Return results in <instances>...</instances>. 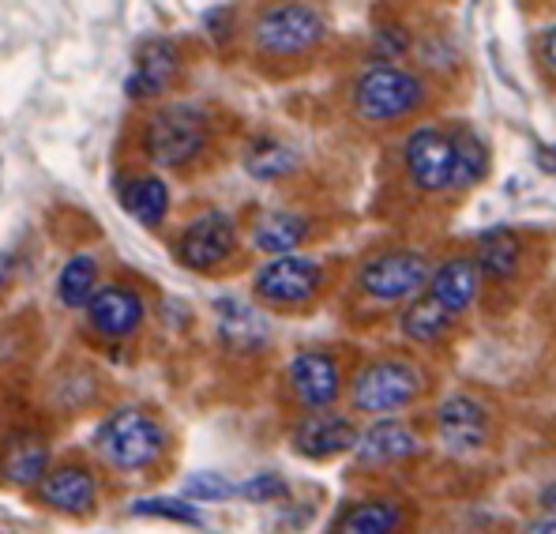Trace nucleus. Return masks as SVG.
I'll use <instances>...</instances> for the list:
<instances>
[{
  "instance_id": "obj_1",
  "label": "nucleus",
  "mask_w": 556,
  "mask_h": 534,
  "mask_svg": "<svg viewBox=\"0 0 556 534\" xmlns=\"http://www.w3.org/2000/svg\"><path fill=\"white\" fill-rule=\"evenodd\" d=\"M166 430L143 407H117L94 430V448L113 471H147L166 451Z\"/></svg>"
},
{
  "instance_id": "obj_2",
  "label": "nucleus",
  "mask_w": 556,
  "mask_h": 534,
  "mask_svg": "<svg viewBox=\"0 0 556 534\" xmlns=\"http://www.w3.org/2000/svg\"><path fill=\"white\" fill-rule=\"evenodd\" d=\"M207 113L192 102L159 105L143 125V151L154 166L185 170L207 147Z\"/></svg>"
},
{
  "instance_id": "obj_3",
  "label": "nucleus",
  "mask_w": 556,
  "mask_h": 534,
  "mask_svg": "<svg viewBox=\"0 0 556 534\" xmlns=\"http://www.w3.org/2000/svg\"><path fill=\"white\" fill-rule=\"evenodd\" d=\"M425 105L421 76L399 69V64H372L354 84V110L369 125H391V121L410 117Z\"/></svg>"
},
{
  "instance_id": "obj_4",
  "label": "nucleus",
  "mask_w": 556,
  "mask_h": 534,
  "mask_svg": "<svg viewBox=\"0 0 556 534\" xmlns=\"http://www.w3.org/2000/svg\"><path fill=\"white\" fill-rule=\"evenodd\" d=\"M327 23L316 8L308 4H275L264 8L252 23V46L275 61L305 57L324 42Z\"/></svg>"
},
{
  "instance_id": "obj_5",
  "label": "nucleus",
  "mask_w": 556,
  "mask_h": 534,
  "mask_svg": "<svg viewBox=\"0 0 556 534\" xmlns=\"http://www.w3.org/2000/svg\"><path fill=\"white\" fill-rule=\"evenodd\" d=\"M421 392H425V376L414 361L380 358V361H369V365L354 376L350 399H354V407L362 410V414L391 418L410 407Z\"/></svg>"
},
{
  "instance_id": "obj_6",
  "label": "nucleus",
  "mask_w": 556,
  "mask_h": 534,
  "mask_svg": "<svg viewBox=\"0 0 556 534\" xmlns=\"http://www.w3.org/2000/svg\"><path fill=\"white\" fill-rule=\"evenodd\" d=\"M429 260L425 252L414 249H391L380 252V257L365 260L362 275H357V286L369 294L372 301H414L417 294L429 286Z\"/></svg>"
},
{
  "instance_id": "obj_7",
  "label": "nucleus",
  "mask_w": 556,
  "mask_h": 534,
  "mask_svg": "<svg viewBox=\"0 0 556 534\" xmlns=\"http://www.w3.org/2000/svg\"><path fill=\"white\" fill-rule=\"evenodd\" d=\"M324 286V268L313 257H278L267 260L252 278V290L264 306L275 309H298L320 294Z\"/></svg>"
},
{
  "instance_id": "obj_8",
  "label": "nucleus",
  "mask_w": 556,
  "mask_h": 534,
  "mask_svg": "<svg viewBox=\"0 0 556 534\" xmlns=\"http://www.w3.org/2000/svg\"><path fill=\"white\" fill-rule=\"evenodd\" d=\"M237 249V223L226 211H203L200 219L185 226L181 241H177V260L192 271L223 268Z\"/></svg>"
},
{
  "instance_id": "obj_9",
  "label": "nucleus",
  "mask_w": 556,
  "mask_h": 534,
  "mask_svg": "<svg viewBox=\"0 0 556 534\" xmlns=\"http://www.w3.org/2000/svg\"><path fill=\"white\" fill-rule=\"evenodd\" d=\"M406 174H410L414 188L421 193H447L452 188V170H455V151H452V136L440 133L432 125L414 128L410 139H406Z\"/></svg>"
},
{
  "instance_id": "obj_10",
  "label": "nucleus",
  "mask_w": 556,
  "mask_h": 534,
  "mask_svg": "<svg viewBox=\"0 0 556 534\" xmlns=\"http://www.w3.org/2000/svg\"><path fill=\"white\" fill-rule=\"evenodd\" d=\"M290 388L298 396L301 407L308 414H327V407H334V399L342 396V369L327 350H305L290 361L286 369Z\"/></svg>"
},
{
  "instance_id": "obj_11",
  "label": "nucleus",
  "mask_w": 556,
  "mask_h": 534,
  "mask_svg": "<svg viewBox=\"0 0 556 534\" xmlns=\"http://www.w3.org/2000/svg\"><path fill=\"white\" fill-rule=\"evenodd\" d=\"M181 72V53H177L174 42L166 38H151L136 49V61L132 72L125 76V95L132 102H154L169 90V84L177 79Z\"/></svg>"
},
{
  "instance_id": "obj_12",
  "label": "nucleus",
  "mask_w": 556,
  "mask_h": 534,
  "mask_svg": "<svg viewBox=\"0 0 556 534\" xmlns=\"http://www.w3.org/2000/svg\"><path fill=\"white\" fill-rule=\"evenodd\" d=\"M147 316V306L139 290L125 283H102L94 298L87 301V320L102 339H128Z\"/></svg>"
},
{
  "instance_id": "obj_13",
  "label": "nucleus",
  "mask_w": 556,
  "mask_h": 534,
  "mask_svg": "<svg viewBox=\"0 0 556 534\" xmlns=\"http://www.w3.org/2000/svg\"><path fill=\"white\" fill-rule=\"evenodd\" d=\"M35 489L49 512H61V516H87L98 505V482L84 463L49 467L46 479Z\"/></svg>"
},
{
  "instance_id": "obj_14",
  "label": "nucleus",
  "mask_w": 556,
  "mask_h": 534,
  "mask_svg": "<svg viewBox=\"0 0 556 534\" xmlns=\"http://www.w3.org/2000/svg\"><path fill=\"white\" fill-rule=\"evenodd\" d=\"M437 433L452 451H478L489 437V414L473 396H447L437 410Z\"/></svg>"
},
{
  "instance_id": "obj_15",
  "label": "nucleus",
  "mask_w": 556,
  "mask_h": 534,
  "mask_svg": "<svg viewBox=\"0 0 556 534\" xmlns=\"http://www.w3.org/2000/svg\"><path fill=\"white\" fill-rule=\"evenodd\" d=\"M215 316H218V339H223V347L237 350V355H256L271 339L267 316L241 298H218Z\"/></svg>"
},
{
  "instance_id": "obj_16",
  "label": "nucleus",
  "mask_w": 556,
  "mask_h": 534,
  "mask_svg": "<svg viewBox=\"0 0 556 534\" xmlns=\"http://www.w3.org/2000/svg\"><path fill=\"white\" fill-rule=\"evenodd\" d=\"M357 430L342 414H313L293 430V451L305 459H334L342 451H354Z\"/></svg>"
},
{
  "instance_id": "obj_17",
  "label": "nucleus",
  "mask_w": 556,
  "mask_h": 534,
  "mask_svg": "<svg viewBox=\"0 0 556 534\" xmlns=\"http://www.w3.org/2000/svg\"><path fill=\"white\" fill-rule=\"evenodd\" d=\"M417 448L421 445H417L410 425L395 422V418H380L365 433H357L354 456L362 467H383V463H399V459H410Z\"/></svg>"
},
{
  "instance_id": "obj_18",
  "label": "nucleus",
  "mask_w": 556,
  "mask_h": 534,
  "mask_svg": "<svg viewBox=\"0 0 556 534\" xmlns=\"http://www.w3.org/2000/svg\"><path fill=\"white\" fill-rule=\"evenodd\" d=\"M49 445L38 433H12L4 440V451H0V474H4L8 486L30 489L46 479L49 471Z\"/></svg>"
},
{
  "instance_id": "obj_19",
  "label": "nucleus",
  "mask_w": 556,
  "mask_h": 534,
  "mask_svg": "<svg viewBox=\"0 0 556 534\" xmlns=\"http://www.w3.org/2000/svg\"><path fill=\"white\" fill-rule=\"evenodd\" d=\"M478 286H481V275H478V268H473V260L452 257L429 275V298L440 301L452 316H459V312L473 306Z\"/></svg>"
},
{
  "instance_id": "obj_20",
  "label": "nucleus",
  "mask_w": 556,
  "mask_h": 534,
  "mask_svg": "<svg viewBox=\"0 0 556 534\" xmlns=\"http://www.w3.org/2000/svg\"><path fill=\"white\" fill-rule=\"evenodd\" d=\"M117 200H121V208L147 229H159L169 215V185L159 174L125 177L117 188Z\"/></svg>"
},
{
  "instance_id": "obj_21",
  "label": "nucleus",
  "mask_w": 556,
  "mask_h": 534,
  "mask_svg": "<svg viewBox=\"0 0 556 534\" xmlns=\"http://www.w3.org/2000/svg\"><path fill=\"white\" fill-rule=\"evenodd\" d=\"M519 264H522V241H519L515 229L493 226L478 237V252H473V268H478V275L504 283V278H511L515 271H519Z\"/></svg>"
},
{
  "instance_id": "obj_22",
  "label": "nucleus",
  "mask_w": 556,
  "mask_h": 534,
  "mask_svg": "<svg viewBox=\"0 0 556 534\" xmlns=\"http://www.w3.org/2000/svg\"><path fill=\"white\" fill-rule=\"evenodd\" d=\"M308 237V219L298 211H271L252 226V245L264 257H293L301 249V241Z\"/></svg>"
},
{
  "instance_id": "obj_23",
  "label": "nucleus",
  "mask_w": 556,
  "mask_h": 534,
  "mask_svg": "<svg viewBox=\"0 0 556 534\" xmlns=\"http://www.w3.org/2000/svg\"><path fill=\"white\" fill-rule=\"evenodd\" d=\"M301 170V154L290 144L275 136H260L256 144L244 151V174L256 181H282Z\"/></svg>"
},
{
  "instance_id": "obj_24",
  "label": "nucleus",
  "mask_w": 556,
  "mask_h": 534,
  "mask_svg": "<svg viewBox=\"0 0 556 534\" xmlns=\"http://www.w3.org/2000/svg\"><path fill=\"white\" fill-rule=\"evenodd\" d=\"M452 320L455 316L440 301H432L429 294H417L410 306L403 309V316H399V327H403V335L410 343H437L447 335Z\"/></svg>"
},
{
  "instance_id": "obj_25",
  "label": "nucleus",
  "mask_w": 556,
  "mask_h": 534,
  "mask_svg": "<svg viewBox=\"0 0 556 534\" xmlns=\"http://www.w3.org/2000/svg\"><path fill=\"white\" fill-rule=\"evenodd\" d=\"M399 523H403V512L391 500H357L339 516L334 534H395Z\"/></svg>"
},
{
  "instance_id": "obj_26",
  "label": "nucleus",
  "mask_w": 556,
  "mask_h": 534,
  "mask_svg": "<svg viewBox=\"0 0 556 534\" xmlns=\"http://www.w3.org/2000/svg\"><path fill=\"white\" fill-rule=\"evenodd\" d=\"M98 286H102L98 283V260L91 252H79L56 275V301L68 309H87V301L94 298Z\"/></svg>"
},
{
  "instance_id": "obj_27",
  "label": "nucleus",
  "mask_w": 556,
  "mask_h": 534,
  "mask_svg": "<svg viewBox=\"0 0 556 534\" xmlns=\"http://www.w3.org/2000/svg\"><path fill=\"white\" fill-rule=\"evenodd\" d=\"M452 151H455V170H452V188H473L481 177L489 174V147L478 133H455L452 136Z\"/></svg>"
},
{
  "instance_id": "obj_28",
  "label": "nucleus",
  "mask_w": 556,
  "mask_h": 534,
  "mask_svg": "<svg viewBox=\"0 0 556 534\" xmlns=\"http://www.w3.org/2000/svg\"><path fill=\"white\" fill-rule=\"evenodd\" d=\"M132 516H151V520L185 523V527H203V512L188 505L185 497H139L132 505Z\"/></svg>"
},
{
  "instance_id": "obj_29",
  "label": "nucleus",
  "mask_w": 556,
  "mask_h": 534,
  "mask_svg": "<svg viewBox=\"0 0 556 534\" xmlns=\"http://www.w3.org/2000/svg\"><path fill=\"white\" fill-rule=\"evenodd\" d=\"M177 497H185L188 505H200V500H211V505H223V500L237 497V486L226 479L223 471H195L185 479V486Z\"/></svg>"
},
{
  "instance_id": "obj_30",
  "label": "nucleus",
  "mask_w": 556,
  "mask_h": 534,
  "mask_svg": "<svg viewBox=\"0 0 556 534\" xmlns=\"http://www.w3.org/2000/svg\"><path fill=\"white\" fill-rule=\"evenodd\" d=\"M237 497L249 500V505H271V500H286V497H290V486H286L282 474L267 471V474H256V479L241 482V486H237Z\"/></svg>"
},
{
  "instance_id": "obj_31",
  "label": "nucleus",
  "mask_w": 556,
  "mask_h": 534,
  "mask_svg": "<svg viewBox=\"0 0 556 534\" xmlns=\"http://www.w3.org/2000/svg\"><path fill=\"white\" fill-rule=\"evenodd\" d=\"M372 53L380 64H395L399 57L410 53V35H406V27H399V23H383V27H376Z\"/></svg>"
},
{
  "instance_id": "obj_32",
  "label": "nucleus",
  "mask_w": 556,
  "mask_h": 534,
  "mask_svg": "<svg viewBox=\"0 0 556 534\" xmlns=\"http://www.w3.org/2000/svg\"><path fill=\"white\" fill-rule=\"evenodd\" d=\"M542 61H545V69L556 76V27H549L542 35Z\"/></svg>"
},
{
  "instance_id": "obj_33",
  "label": "nucleus",
  "mask_w": 556,
  "mask_h": 534,
  "mask_svg": "<svg viewBox=\"0 0 556 534\" xmlns=\"http://www.w3.org/2000/svg\"><path fill=\"white\" fill-rule=\"evenodd\" d=\"M538 159H542L545 174H556V144L553 147H542V151H538Z\"/></svg>"
},
{
  "instance_id": "obj_34",
  "label": "nucleus",
  "mask_w": 556,
  "mask_h": 534,
  "mask_svg": "<svg viewBox=\"0 0 556 534\" xmlns=\"http://www.w3.org/2000/svg\"><path fill=\"white\" fill-rule=\"evenodd\" d=\"M522 534H556V520H538V523H530Z\"/></svg>"
},
{
  "instance_id": "obj_35",
  "label": "nucleus",
  "mask_w": 556,
  "mask_h": 534,
  "mask_svg": "<svg viewBox=\"0 0 556 534\" xmlns=\"http://www.w3.org/2000/svg\"><path fill=\"white\" fill-rule=\"evenodd\" d=\"M542 505L549 508V512H556V482H549V486L542 489Z\"/></svg>"
},
{
  "instance_id": "obj_36",
  "label": "nucleus",
  "mask_w": 556,
  "mask_h": 534,
  "mask_svg": "<svg viewBox=\"0 0 556 534\" xmlns=\"http://www.w3.org/2000/svg\"><path fill=\"white\" fill-rule=\"evenodd\" d=\"M8 268H12V260L4 257V252H0V283H4V275H8Z\"/></svg>"
}]
</instances>
